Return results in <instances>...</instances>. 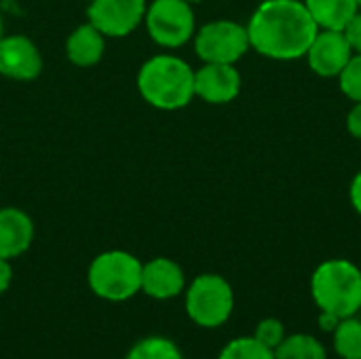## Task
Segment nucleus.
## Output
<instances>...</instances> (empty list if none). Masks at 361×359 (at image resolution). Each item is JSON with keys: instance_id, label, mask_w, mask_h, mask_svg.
<instances>
[{"instance_id": "1", "label": "nucleus", "mask_w": 361, "mask_h": 359, "mask_svg": "<svg viewBox=\"0 0 361 359\" xmlns=\"http://www.w3.org/2000/svg\"><path fill=\"white\" fill-rule=\"evenodd\" d=\"M245 28L250 47L275 61L302 59L319 32L302 0H264Z\"/></svg>"}, {"instance_id": "2", "label": "nucleus", "mask_w": 361, "mask_h": 359, "mask_svg": "<svg viewBox=\"0 0 361 359\" xmlns=\"http://www.w3.org/2000/svg\"><path fill=\"white\" fill-rule=\"evenodd\" d=\"M137 91L142 99L157 110H182L195 97V70L178 55H154L146 59L137 72Z\"/></svg>"}, {"instance_id": "3", "label": "nucleus", "mask_w": 361, "mask_h": 359, "mask_svg": "<svg viewBox=\"0 0 361 359\" xmlns=\"http://www.w3.org/2000/svg\"><path fill=\"white\" fill-rule=\"evenodd\" d=\"M311 296L322 313L341 320L357 315L361 309V269L345 258L322 262L311 277Z\"/></svg>"}, {"instance_id": "4", "label": "nucleus", "mask_w": 361, "mask_h": 359, "mask_svg": "<svg viewBox=\"0 0 361 359\" xmlns=\"http://www.w3.org/2000/svg\"><path fill=\"white\" fill-rule=\"evenodd\" d=\"M142 260L125 250L97 254L87 271L91 292L108 303H125L142 292Z\"/></svg>"}, {"instance_id": "5", "label": "nucleus", "mask_w": 361, "mask_h": 359, "mask_svg": "<svg viewBox=\"0 0 361 359\" xmlns=\"http://www.w3.org/2000/svg\"><path fill=\"white\" fill-rule=\"evenodd\" d=\"M186 315L201 328L224 326L235 309V292L228 279L216 273H203L190 281L184 296Z\"/></svg>"}, {"instance_id": "6", "label": "nucleus", "mask_w": 361, "mask_h": 359, "mask_svg": "<svg viewBox=\"0 0 361 359\" xmlns=\"http://www.w3.org/2000/svg\"><path fill=\"white\" fill-rule=\"evenodd\" d=\"M144 25L152 42L163 49H180L197 32L192 4L184 0H152L146 8Z\"/></svg>"}, {"instance_id": "7", "label": "nucleus", "mask_w": 361, "mask_h": 359, "mask_svg": "<svg viewBox=\"0 0 361 359\" xmlns=\"http://www.w3.org/2000/svg\"><path fill=\"white\" fill-rule=\"evenodd\" d=\"M192 40L203 63H237L252 49L247 28L233 19L207 21L195 32Z\"/></svg>"}, {"instance_id": "8", "label": "nucleus", "mask_w": 361, "mask_h": 359, "mask_svg": "<svg viewBox=\"0 0 361 359\" xmlns=\"http://www.w3.org/2000/svg\"><path fill=\"white\" fill-rule=\"evenodd\" d=\"M146 0H91L87 19L106 38H125L144 23Z\"/></svg>"}, {"instance_id": "9", "label": "nucleus", "mask_w": 361, "mask_h": 359, "mask_svg": "<svg viewBox=\"0 0 361 359\" xmlns=\"http://www.w3.org/2000/svg\"><path fill=\"white\" fill-rule=\"evenodd\" d=\"M309 68L322 78H338L349 59L353 57V49L347 42L345 34L338 30H319L315 40L307 51Z\"/></svg>"}, {"instance_id": "10", "label": "nucleus", "mask_w": 361, "mask_h": 359, "mask_svg": "<svg viewBox=\"0 0 361 359\" xmlns=\"http://www.w3.org/2000/svg\"><path fill=\"white\" fill-rule=\"evenodd\" d=\"M42 72V55L32 38L11 34L0 38V74L13 80H34Z\"/></svg>"}, {"instance_id": "11", "label": "nucleus", "mask_w": 361, "mask_h": 359, "mask_svg": "<svg viewBox=\"0 0 361 359\" xmlns=\"http://www.w3.org/2000/svg\"><path fill=\"white\" fill-rule=\"evenodd\" d=\"M241 93V74L235 63H203L195 70V97L207 104H231Z\"/></svg>"}, {"instance_id": "12", "label": "nucleus", "mask_w": 361, "mask_h": 359, "mask_svg": "<svg viewBox=\"0 0 361 359\" xmlns=\"http://www.w3.org/2000/svg\"><path fill=\"white\" fill-rule=\"evenodd\" d=\"M186 290V275L182 267L165 256L142 264V292L154 300H169Z\"/></svg>"}, {"instance_id": "13", "label": "nucleus", "mask_w": 361, "mask_h": 359, "mask_svg": "<svg viewBox=\"0 0 361 359\" xmlns=\"http://www.w3.org/2000/svg\"><path fill=\"white\" fill-rule=\"evenodd\" d=\"M34 220L19 207H0V258L15 260L34 243Z\"/></svg>"}, {"instance_id": "14", "label": "nucleus", "mask_w": 361, "mask_h": 359, "mask_svg": "<svg viewBox=\"0 0 361 359\" xmlns=\"http://www.w3.org/2000/svg\"><path fill=\"white\" fill-rule=\"evenodd\" d=\"M106 51V36L93 23H80L66 40V57L78 68H91L102 61Z\"/></svg>"}, {"instance_id": "15", "label": "nucleus", "mask_w": 361, "mask_h": 359, "mask_svg": "<svg viewBox=\"0 0 361 359\" xmlns=\"http://www.w3.org/2000/svg\"><path fill=\"white\" fill-rule=\"evenodd\" d=\"M309 8L311 17L319 25V30H338L343 32L345 25L353 19L360 11L357 0H302Z\"/></svg>"}, {"instance_id": "16", "label": "nucleus", "mask_w": 361, "mask_h": 359, "mask_svg": "<svg viewBox=\"0 0 361 359\" xmlns=\"http://www.w3.org/2000/svg\"><path fill=\"white\" fill-rule=\"evenodd\" d=\"M275 359H328V349L313 334H290L275 349Z\"/></svg>"}, {"instance_id": "17", "label": "nucleus", "mask_w": 361, "mask_h": 359, "mask_svg": "<svg viewBox=\"0 0 361 359\" xmlns=\"http://www.w3.org/2000/svg\"><path fill=\"white\" fill-rule=\"evenodd\" d=\"M334 351L341 359H361V322L353 317L341 320L338 328L332 332Z\"/></svg>"}, {"instance_id": "18", "label": "nucleus", "mask_w": 361, "mask_h": 359, "mask_svg": "<svg viewBox=\"0 0 361 359\" xmlns=\"http://www.w3.org/2000/svg\"><path fill=\"white\" fill-rule=\"evenodd\" d=\"M125 359H184L180 347L165 336H148L137 341Z\"/></svg>"}, {"instance_id": "19", "label": "nucleus", "mask_w": 361, "mask_h": 359, "mask_svg": "<svg viewBox=\"0 0 361 359\" xmlns=\"http://www.w3.org/2000/svg\"><path fill=\"white\" fill-rule=\"evenodd\" d=\"M218 359H275V351L254 336H239L224 345Z\"/></svg>"}, {"instance_id": "20", "label": "nucleus", "mask_w": 361, "mask_h": 359, "mask_svg": "<svg viewBox=\"0 0 361 359\" xmlns=\"http://www.w3.org/2000/svg\"><path fill=\"white\" fill-rule=\"evenodd\" d=\"M338 87L353 104L361 102V53H353L345 70L338 74Z\"/></svg>"}, {"instance_id": "21", "label": "nucleus", "mask_w": 361, "mask_h": 359, "mask_svg": "<svg viewBox=\"0 0 361 359\" xmlns=\"http://www.w3.org/2000/svg\"><path fill=\"white\" fill-rule=\"evenodd\" d=\"M252 336L258 339L264 347H269V349L275 351V349L283 343V339H286L288 334H286L283 322H279L277 317H267V320H260V322H258V326H256V330H254Z\"/></svg>"}, {"instance_id": "22", "label": "nucleus", "mask_w": 361, "mask_h": 359, "mask_svg": "<svg viewBox=\"0 0 361 359\" xmlns=\"http://www.w3.org/2000/svg\"><path fill=\"white\" fill-rule=\"evenodd\" d=\"M343 34H345L347 42L351 44L353 53H361V11H357L353 15V19L345 25Z\"/></svg>"}, {"instance_id": "23", "label": "nucleus", "mask_w": 361, "mask_h": 359, "mask_svg": "<svg viewBox=\"0 0 361 359\" xmlns=\"http://www.w3.org/2000/svg\"><path fill=\"white\" fill-rule=\"evenodd\" d=\"M347 129L349 133L361 142V102H355L353 108L347 114Z\"/></svg>"}, {"instance_id": "24", "label": "nucleus", "mask_w": 361, "mask_h": 359, "mask_svg": "<svg viewBox=\"0 0 361 359\" xmlns=\"http://www.w3.org/2000/svg\"><path fill=\"white\" fill-rule=\"evenodd\" d=\"M11 284H13V267H11V260L0 258V296L11 288Z\"/></svg>"}, {"instance_id": "25", "label": "nucleus", "mask_w": 361, "mask_h": 359, "mask_svg": "<svg viewBox=\"0 0 361 359\" xmlns=\"http://www.w3.org/2000/svg\"><path fill=\"white\" fill-rule=\"evenodd\" d=\"M349 199H351V205L353 209L361 216V169L355 174V178L351 180V186H349Z\"/></svg>"}, {"instance_id": "26", "label": "nucleus", "mask_w": 361, "mask_h": 359, "mask_svg": "<svg viewBox=\"0 0 361 359\" xmlns=\"http://www.w3.org/2000/svg\"><path fill=\"white\" fill-rule=\"evenodd\" d=\"M338 324H341V317H336V315H332V313H322L319 311V320H317V326L322 328V332H334L336 328H338Z\"/></svg>"}, {"instance_id": "27", "label": "nucleus", "mask_w": 361, "mask_h": 359, "mask_svg": "<svg viewBox=\"0 0 361 359\" xmlns=\"http://www.w3.org/2000/svg\"><path fill=\"white\" fill-rule=\"evenodd\" d=\"M184 2H188V4H197V2H203V0H184Z\"/></svg>"}, {"instance_id": "28", "label": "nucleus", "mask_w": 361, "mask_h": 359, "mask_svg": "<svg viewBox=\"0 0 361 359\" xmlns=\"http://www.w3.org/2000/svg\"><path fill=\"white\" fill-rule=\"evenodd\" d=\"M0 38H2V17H0Z\"/></svg>"}, {"instance_id": "29", "label": "nucleus", "mask_w": 361, "mask_h": 359, "mask_svg": "<svg viewBox=\"0 0 361 359\" xmlns=\"http://www.w3.org/2000/svg\"><path fill=\"white\" fill-rule=\"evenodd\" d=\"M357 6H360V11H361V0H357Z\"/></svg>"}]
</instances>
